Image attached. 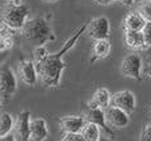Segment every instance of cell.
Masks as SVG:
<instances>
[{
    "label": "cell",
    "instance_id": "obj_21",
    "mask_svg": "<svg viewBox=\"0 0 151 141\" xmlns=\"http://www.w3.org/2000/svg\"><path fill=\"white\" fill-rule=\"evenodd\" d=\"M47 55H49L47 49H46L43 45H38L36 49H34V63L38 65L40 62H42Z\"/></svg>",
    "mask_w": 151,
    "mask_h": 141
},
{
    "label": "cell",
    "instance_id": "obj_24",
    "mask_svg": "<svg viewBox=\"0 0 151 141\" xmlns=\"http://www.w3.org/2000/svg\"><path fill=\"white\" fill-rule=\"evenodd\" d=\"M139 141H151V124H146L142 128Z\"/></svg>",
    "mask_w": 151,
    "mask_h": 141
},
{
    "label": "cell",
    "instance_id": "obj_3",
    "mask_svg": "<svg viewBox=\"0 0 151 141\" xmlns=\"http://www.w3.org/2000/svg\"><path fill=\"white\" fill-rule=\"evenodd\" d=\"M29 7L25 3H8L3 12V24L7 25L12 31H21L25 23L28 21Z\"/></svg>",
    "mask_w": 151,
    "mask_h": 141
},
{
    "label": "cell",
    "instance_id": "obj_29",
    "mask_svg": "<svg viewBox=\"0 0 151 141\" xmlns=\"http://www.w3.org/2000/svg\"><path fill=\"white\" fill-rule=\"evenodd\" d=\"M0 141H16V140H14L13 134L11 133V134H8V136H5V137H1V139H0Z\"/></svg>",
    "mask_w": 151,
    "mask_h": 141
},
{
    "label": "cell",
    "instance_id": "obj_12",
    "mask_svg": "<svg viewBox=\"0 0 151 141\" xmlns=\"http://www.w3.org/2000/svg\"><path fill=\"white\" fill-rule=\"evenodd\" d=\"M86 123L83 115H68L58 120V124L65 133H80Z\"/></svg>",
    "mask_w": 151,
    "mask_h": 141
},
{
    "label": "cell",
    "instance_id": "obj_18",
    "mask_svg": "<svg viewBox=\"0 0 151 141\" xmlns=\"http://www.w3.org/2000/svg\"><path fill=\"white\" fill-rule=\"evenodd\" d=\"M80 134H82L84 141H99L103 137V131L96 124L86 123V125L80 131Z\"/></svg>",
    "mask_w": 151,
    "mask_h": 141
},
{
    "label": "cell",
    "instance_id": "obj_32",
    "mask_svg": "<svg viewBox=\"0 0 151 141\" xmlns=\"http://www.w3.org/2000/svg\"><path fill=\"white\" fill-rule=\"evenodd\" d=\"M22 0H7V3H14V4H19V3H21Z\"/></svg>",
    "mask_w": 151,
    "mask_h": 141
},
{
    "label": "cell",
    "instance_id": "obj_35",
    "mask_svg": "<svg viewBox=\"0 0 151 141\" xmlns=\"http://www.w3.org/2000/svg\"><path fill=\"white\" fill-rule=\"evenodd\" d=\"M150 113H151V103H150Z\"/></svg>",
    "mask_w": 151,
    "mask_h": 141
},
{
    "label": "cell",
    "instance_id": "obj_16",
    "mask_svg": "<svg viewBox=\"0 0 151 141\" xmlns=\"http://www.w3.org/2000/svg\"><path fill=\"white\" fill-rule=\"evenodd\" d=\"M110 49H112V45H110L109 40H97L93 42V46H92V55L89 62L93 63L99 60H104L110 54Z\"/></svg>",
    "mask_w": 151,
    "mask_h": 141
},
{
    "label": "cell",
    "instance_id": "obj_9",
    "mask_svg": "<svg viewBox=\"0 0 151 141\" xmlns=\"http://www.w3.org/2000/svg\"><path fill=\"white\" fill-rule=\"evenodd\" d=\"M112 105H114V107L120 108L126 113L132 115L135 111V107H137L135 95L129 90L117 91L116 94L112 95Z\"/></svg>",
    "mask_w": 151,
    "mask_h": 141
},
{
    "label": "cell",
    "instance_id": "obj_31",
    "mask_svg": "<svg viewBox=\"0 0 151 141\" xmlns=\"http://www.w3.org/2000/svg\"><path fill=\"white\" fill-rule=\"evenodd\" d=\"M99 141H113V139H110V137H106V136H103Z\"/></svg>",
    "mask_w": 151,
    "mask_h": 141
},
{
    "label": "cell",
    "instance_id": "obj_2",
    "mask_svg": "<svg viewBox=\"0 0 151 141\" xmlns=\"http://www.w3.org/2000/svg\"><path fill=\"white\" fill-rule=\"evenodd\" d=\"M22 36L29 41L38 44V45H43L46 41L53 40L54 37L51 36V28L49 23L46 21L43 17H33L29 19L25 23L24 28L21 29Z\"/></svg>",
    "mask_w": 151,
    "mask_h": 141
},
{
    "label": "cell",
    "instance_id": "obj_7",
    "mask_svg": "<svg viewBox=\"0 0 151 141\" xmlns=\"http://www.w3.org/2000/svg\"><path fill=\"white\" fill-rule=\"evenodd\" d=\"M30 111L22 110L14 117L12 134L16 141H30Z\"/></svg>",
    "mask_w": 151,
    "mask_h": 141
},
{
    "label": "cell",
    "instance_id": "obj_14",
    "mask_svg": "<svg viewBox=\"0 0 151 141\" xmlns=\"http://www.w3.org/2000/svg\"><path fill=\"white\" fill-rule=\"evenodd\" d=\"M124 42L125 46L130 50H143V49H146V44H145L142 32L124 31Z\"/></svg>",
    "mask_w": 151,
    "mask_h": 141
},
{
    "label": "cell",
    "instance_id": "obj_20",
    "mask_svg": "<svg viewBox=\"0 0 151 141\" xmlns=\"http://www.w3.org/2000/svg\"><path fill=\"white\" fill-rule=\"evenodd\" d=\"M137 12L145 19L146 23H151V0H146L139 4Z\"/></svg>",
    "mask_w": 151,
    "mask_h": 141
},
{
    "label": "cell",
    "instance_id": "obj_23",
    "mask_svg": "<svg viewBox=\"0 0 151 141\" xmlns=\"http://www.w3.org/2000/svg\"><path fill=\"white\" fill-rule=\"evenodd\" d=\"M13 46V37H1L0 36V53L5 52Z\"/></svg>",
    "mask_w": 151,
    "mask_h": 141
},
{
    "label": "cell",
    "instance_id": "obj_10",
    "mask_svg": "<svg viewBox=\"0 0 151 141\" xmlns=\"http://www.w3.org/2000/svg\"><path fill=\"white\" fill-rule=\"evenodd\" d=\"M104 112H105V120L106 124L109 125V128H116V129L125 128L127 127V124L130 121L129 113L114 107V105H109L106 110H104Z\"/></svg>",
    "mask_w": 151,
    "mask_h": 141
},
{
    "label": "cell",
    "instance_id": "obj_4",
    "mask_svg": "<svg viewBox=\"0 0 151 141\" xmlns=\"http://www.w3.org/2000/svg\"><path fill=\"white\" fill-rule=\"evenodd\" d=\"M120 71L124 77L135 79V81H142L143 77V62H142V57L137 53H130V54L125 55L124 60L121 61Z\"/></svg>",
    "mask_w": 151,
    "mask_h": 141
},
{
    "label": "cell",
    "instance_id": "obj_5",
    "mask_svg": "<svg viewBox=\"0 0 151 141\" xmlns=\"http://www.w3.org/2000/svg\"><path fill=\"white\" fill-rule=\"evenodd\" d=\"M17 91V78L8 65L0 66V98L11 99Z\"/></svg>",
    "mask_w": 151,
    "mask_h": 141
},
{
    "label": "cell",
    "instance_id": "obj_8",
    "mask_svg": "<svg viewBox=\"0 0 151 141\" xmlns=\"http://www.w3.org/2000/svg\"><path fill=\"white\" fill-rule=\"evenodd\" d=\"M17 74L21 82L27 86L33 87L38 81V71H37V66L34 61L25 60V58H20L19 63H17Z\"/></svg>",
    "mask_w": 151,
    "mask_h": 141
},
{
    "label": "cell",
    "instance_id": "obj_22",
    "mask_svg": "<svg viewBox=\"0 0 151 141\" xmlns=\"http://www.w3.org/2000/svg\"><path fill=\"white\" fill-rule=\"evenodd\" d=\"M142 34H143L145 44H146V49L151 48V23H146L142 29Z\"/></svg>",
    "mask_w": 151,
    "mask_h": 141
},
{
    "label": "cell",
    "instance_id": "obj_27",
    "mask_svg": "<svg viewBox=\"0 0 151 141\" xmlns=\"http://www.w3.org/2000/svg\"><path fill=\"white\" fill-rule=\"evenodd\" d=\"M92 1L96 5H109V4H112L114 0H92Z\"/></svg>",
    "mask_w": 151,
    "mask_h": 141
},
{
    "label": "cell",
    "instance_id": "obj_17",
    "mask_svg": "<svg viewBox=\"0 0 151 141\" xmlns=\"http://www.w3.org/2000/svg\"><path fill=\"white\" fill-rule=\"evenodd\" d=\"M145 24V19L139 15L137 11L135 12H130L124 17L122 20V28L124 31H135V32H142Z\"/></svg>",
    "mask_w": 151,
    "mask_h": 141
},
{
    "label": "cell",
    "instance_id": "obj_25",
    "mask_svg": "<svg viewBox=\"0 0 151 141\" xmlns=\"http://www.w3.org/2000/svg\"><path fill=\"white\" fill-rule=\"evenodd\" d=\"M60 141H84L80 133H65Z\"/></svg>",
    "mask_w": 151,
    "mask_h": 141
},
{
    "label": "cell",
    "instance_id": "obj_30",
    "mask_svg": "<svg viewBox=\"0 0 151 141\" xmlns=\"http://www.w3.org/2000/svg\"><path fill=\"white\" fill-rule=\"evenodd\" d=\"M146 54H147V60L151 61V48L146 49Z\"/></svg>",
    "mask_w": 151,
    "mask_h": 141
},
{
    "label": "cell",
    "instance_id": "obj_26",
    "mask_svg": "<svg viewBox=\"0 0 151 141\" xmlns=\"http://www.w3.org/2000/svg\"><path fill=\"white\" fill-rule=\"evenodd\" d=\"M143 75H146V78L151 79V61H149V62H147V65L145 66V69H143Z\"/></svg>",
    "mask_w": 151,
    "mask_h": 141
},
{
    "label": "cell",
    "instance_id": "obj_1",
    "mask_svg": "<svg viewBox=\"0 0 151 141\" xmlns=\"http://www.w3.org/2000/svg\"><path fill=\"white\" fill-rule=\"evenodd\" d=\"M87 25H88V23L82 24V26H79L71 34V37H68L65 41L63 46L57 53H49V55L42 62L36 65L37 71H38V78L41 79L42 84L46 89H58L60 86L62 74L65 71V69L67 67V63L63 61V57L71 49L75 48V45L78 44L82 34L87 32Z\"/></svg>",
    "mask_w": 151,
    "mask_h": 141
},
{
    "label": "cell",
    "instance_id": "obj_36",
    "mask_svg": "<svg viewBox=\"0 0 151 141\" xmlns=\"http://www.w3.org/2000/svg\"><path fill=\"white\" fill-rule=\"evenodd\" d=\"M142 1H146V0H142Z\"/></svg>",
    "mask_w": 151,
    "mask_h": 141
},
{
    "label": "cell",
    "instance_id": "obj_6",
    "mask_svg": "<svg viewBox=\"0 0 151 141\" xmlns=\"http://www.w3.org/2000/svg\"><path fill=\"white\" fill-rule=\"evenodd\" d=\"M88 36L93 41L97 40H109L110 36V23L109 19L105 16H97L93 17L88 21L87 25V32Z\"/></svg>",
    "mask_w": 151,
    "mask_h": 141
},
{
    "label": "cell",
    "instance_id": "obj_34",
    "mask_svg": "<svg viewBox=\"0 0 151 141\" xmlns=\"http://www.w3.org/2000/svg\"><path fill=\"white\" fill-rule=\"evenodd\" d=\"M1 107H3V99L0 98V110H1Z\"/></svg>",
    "mask_w": 151,
    "mask_h": 141
},
{
    "label": "cell",
    "instance_id": "obj_13",
    "mask_svg": "<svg viewBox=\"0 0 151 141\" xmlns=\"http://www.w3.org/2000/svg\"><path fill=\"white\" fill-rule=\"evenodd\" d=\"M49 136L47 123L43 117H36L30 121V141H45Z\"/></svg>",
    "mask_w": 151,
    "mask_h": 141
},
{
    "label": "cell",
    "instance_id": "obj_11",
    "mask_svg": "<svg viewBox=\"0 0 151 141\" xmlns=\"http://www.w3.org/2000/svg\"><path fill=\"white\" fill-rule=\"evenodd\" d=\"M83 116L87 123H92V124L99 125V127L101 128V131H103V133H105L106 137L113 139V131L109 128V125L106 124L104 110L97 108V107H88Z\"/></svg>",
    "mask_w": 151,
    "mask_h": 141
},
{
    "label": "cell",
    "instance_id": "obj_28",
    "mask_svg": "<svg viewBox=\"0 0 151 141\" xmlns=\"http://www.w3.org/2000/svg\"><path fill=\"white\" fill-rule=\"evenodd\" d=\"M118 1H120L122 5H125V7H132V5L134 4L135 0H118Z\"/></svg>",
    "mask_w": 151,
    "mask_h": 141
},
{
    "label": "cell",
    "instance_id": "obj_33",
    "mask_svg": "<svg viewBox=\"0 0 151 141\" xmlns=\"http://www.w3.org/2000/svg\"><path fill=\"white\" fill-rule=\"evenodd\" d=\"M42 1H45V3H50V4H53V3H57V1H59V0H42Z\"/></svg>",
    "mask_w": 151,
    "mask_h": 141
},
{
    "label": "cell",
    "instance_id": "obj_19",
    "mask_svg": "<svg viewBox=\"0 0 151 141\" xmlns=\"http://www.w3.org/2000/svg\"><path fill=\"white\" fill-rule=\"evenodd\" d=\"M14 125V119L9 112L0 113V139L12 133Z\"/></svg>",
    "mask_w": 151,
    "mask_h": 141
},
{
    "label": "cell",
    "instance_id": "obj_15",
    "mask_svg": "<svg viewBox=\"0 0 151 141\" xmlns=\"http://www.w3.org/2000/svg\"><path fill=\"white\" fill-rule=\"evenodd\" d=\"M109 105H112V95H110L109 90L105 87H99L95 91L91 102L88 103V107H97L101 110H106Z\"/></svg>",
    "mask_w": 151,
    "mask_h": 141
}]
</instances>
